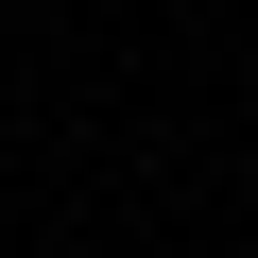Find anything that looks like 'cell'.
Returning <instances> with one entry per match:
<instances>
[]
</instances>
